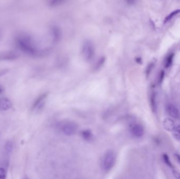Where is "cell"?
Masks as SVG:
<instances>
[{
	"label": "cell",
	"mask_w": 180,
	"mask_h": 179,
	"mask_svg": "<svg viewBox=\"0 0 180 179\" xmlns=\"http://www.w3.org/2000/svg\"><path fill=\"white\" fill-rule=\"evenodd\" d=\"M16 44L22 52L33 56H42L47 53L48 50H39L33 39L29 35L21 34L16 38Z\"/></svg>",
	"instance_id": "obj_1"
},
{
	"label": "cell",
	"mask_w": 180,
	"mask_h": 179,
	"mask_svg": "<svg viewBox=\"0 0 180 179\" xmlns=\"http://www.w3.org/2000/svg\"><path fill=\"white\" fill-rule=\"evenodd\" d=\"M81 53L83 59L87 62L91 61L95 56V47L93 42L85 39L82 43Z\"/></svg>",
	"instance_id": "obj_2"
},
{
	"label": "cell",
	"mask_w": 180,
	"mask_h": 179,
	"mask_svg": "<svg viewBox=\"0 0 180 179\" xmlns=\"http://www.w3.org/2000/svg\"><path fill=\"white\" fill-rule=\"evenodd\" d=\"M116 161V155L114 151L109 150L105 152L103 156L101 167L103 170L107 172L114 167Z\"/></svg>",
	"instance_id": "obj_3"
},
{
	"label": "cell",
	"mask_w": 180,
	"mask_h": 179,
	"mask_svg": "<svg viewBox=\"0 0 180 179\" xmlns=\"http://www.w3.org/2000/svg\"><path fill=\"white\" fill-rule=\"evenodd\" d=\"M60 128L61 132L66 136H73L78 130V126L72 121H64L61 123Z\"/></svg>",
	"instance_id": "obj_4"
},
{
	"label": "cell",
	"mask_w": 180,
	"mask_h": 179,
	"mask_svg": "<svg viewBox=\"0 0 180 179\" xmlns=\"http://www.w3.org/2000/svg\"><path fill=\"white\" fill-rule=\"evenodd\" d=\"M48 94L47 93H43L39 96L36 100L34 101L32 105V109L33 110H40L43 108L46 102V100L47 99Z\"/></svg>",
	"instance_id": "obj_5"
},
{
	"label": "cell",
	"mask_w": 180,
	"mask_h": 179,
	"mask_svg": "<svg viewBox=\"0 0 180 179\" xmlns=\"http://www.w3.org/2000/svg\"><path fill=\"white\" fill-rule=\"evenodd\" d=\"M130 132L135 138H141L144 134V129L141 124L139 123H132L130 126Z\"/></svg>",
	"instance_id": "obj_6"
},
{
	"label": "cell",
	"mask_w": 180,
	"mask_h": 179,
	"mask_svg": "<svg viewBox=\"0 0 180 179\" xmlns=\"http://www.w3.org/2000/svg\"><path fill=\"white\" fill-rule=\"evenodd\" d=\"M19 55L13 51L0 52V61H13L18 59Z\"/></svg>",
	"instance_id": "obj_7"
},
{
	"label": "cell",
	"mask_w": 180,
	"mask_h": 179,
	"mask_svg": "<svg viewBox=\"0 0 180 179\" xmlns=\"http://www.w3.org/2000/svg\"><path fill=\"white\" fill-rule=\"evenodd\" d=\"M166 111L168 114L172 118L178 119L180 116V113L178 108L172 104H168L166 106Z\"/></svg>",
	"instance_id": "obj_8"
},
{
	"label": "cell",
	"mask_w": 180,
	"mask_h": 179,
	"mask_svg": "<svg viewBox=\"0 0 180 179\" xmlns=\"http://www.w3.org/2000/svg\"><path fill=\"white\" fill-rule=\"evenodd\" d=\"M163 126L164 129L168 132H172L176 128L173 120L170 118H166L163 121Z\"/></svg>",
	"instance_id": "obj_9"
},
{
	"label": "cell",
	"mask_w": 180,
	"mask_h": 179,
	"mask_svg": "<svg viewBox=\"0 0 180 179\" xmlns=\"http://www.w3.org/2000/svg\"><path fill=\"white\" fill-rule=\"evenodd\" d=\"M12 107L11 101L7 98H2L0 99V110L6 111Z\"/></svg>",
	"instance_id": "obj_10"
},
{
	"label": "cell",
	"mask_w": 180,
	"mask_h": 179,
	"mask_svg": "<svg viewBox=\"0 0 180 179\" xmlns=\"http://www.w3.org/2000/svg\"><path fill=\"white\" fill-rule=\"evenodd\" d=\"M51 34L54 42H57L59 41L61 37V32L59 28L56 26H53L51 30Z\"/></svg>",
	"instance_id": "obj_11"
},
{
	"label": "cell",
	"mask_w": 180,
	"mask_h": 179,
	"mask_svg": "<svg viewBox=\"0 0 180 179\" xmlns=\"http://www.w3.org/2000/svg\"><path fill=\"white\" fill-rule=\"evenodd\" d=\"M150 101L151 108L153 112H155L156 110V98H155V94L154 91H152L151 94L150 98Z\"/></svg>",
	"instance_id": "obj_12"
},
{
	"label": "cell",
	"mask_w": 180,
	"mask_h": 179,
	"mask_svg": "<svg viewBox=\"0 0 180 179\" xmlns=\"http://www.w3.org/2000/svg\"><path fill=\"white\" fill-rule=\"evenodd\" d=\"M81 136L85 140H91L93 138V134L90 130H84L82 132Z\"/></svg>",
	"instance_id": "obj_13"
},
{
	"label": "cell",
	"mask_w": 180,
	"mask_h": 179,
	"mask_svg": "<svg viewBox=\"0 0 180 179\" xmlns=\"http://www.w3.org/2000/svg\"><path fill=\"white\" fill-rule=\"evenodd\" d=\"M174 56V54L173 53H171L167 56L166 59L165 60V64H164V66L165 68H169L171 66V65L173 63Z\"/></svg>",
	"instance_id": "obj_14"
},
{
	"label": "cell",
	"mask_w": 180,
	"mask_h": 179,
	"mask_svg": "<svg viewBox=\"0 0 180 179\" xmlns=\"http://www.w3.org/2000/svg\"><path fill=\"white\" fill-rule=\"evenodd\" d=\"M179 13H180V9H176V10H175V11H174L173 12H171V13L169 15H168V16L165 18V19H164V24H165V23H167V22H168L169 21H170V20H172V18H173L174 16Z\"/></svg>",
	"instance_id": "obj_15"
},
{
	"label": "cell",
	"mask_w": 180,
	"mask_h": 179,
	"mask_svg": "<svg viewBox=\"0 0 180 179\" xmlns=\"http://www.w3.org/2000/svg\"><path fill=\"white\" fill-rule=\"evenodd\" d=\"M162 158H163V160L164 161V163H165L167 166L169 167L170 168H171L172 170H173L174 167L173 164L172 163L171 161H170V159L169 158V156H168V154H165V153L163 154Z\"/></svg>",
	"instance_id": "obj_16"
},
{
	"label": "cell",
	"mask_w": 180,
	"mask_h": 179,
	"mask_svg": "<svg viewBox=\"0 0 180 179\" xmlns=\"http://www.w3.org/2000/svg\"><path fill=\"white\" fill-rule=\"evenodd\" d=\"M105 61V58L104 57H102L101 58H100L98 62L96 64V66L94 67V69L96 70H98L100 68H101L102 67L103 64H104Z\"/></svg>",
	"instance_id": "obj_17"
},
{
	"label": "cell",
	"mask_w": 180,
	"mask_h": 179,
	"mask_svg": "<svg viewBox=\"0 0 180 179\" xmlns=\"http://www.w3.org/2000/svg\"><path fill=\"white\" fill-rule=\"evenodd\" d=\"M172 134L175 138L180 140V125L174 128L172 132Z\"/></svg>",
	"instance_id": "obj_18"
},
{
	"label": "cell",
	"mask_w": 180,
	"mask_h": 179,
	"mask_svg": "<svg viewBox=\"0 0 180 179\" xmlns=\"http://www.w3.org/2000/svg\"><path fill=\"white\" fill-rule=\"evenodd\" d=\"M153 65H154V63H151L148 65V66L147 67L146 70V76H148V75H150L151 72L152 70V69L153 68Z\"/></svg>",
	"instance_id": "obj_19"
},
{
	"label": "cell",
	"mask_w": 180,
	"mask_h": 179,
	"mask_svg": "<svg viewBox=\"0 0 180 179\" xmlns=\"http://www.w3.org/2000/svg\"><path fill=\"white\" fill-rule=\"evenodd\" d=\"M6 178V171L4 169L0 168V179H5Z\"/></svg>",
	"instance_id": "obj_20"
},
{
	"label": "cell",
	"mask_w": 180,
	"mask_h": 179,
	"mask_svg": "<svg viewBox=\"0 0 180 179\" xmlns=\"http://www.w3.org/2000/svg\"><path fill=\"white\" fill-rule=\"evenodd\" d=\"M164 71H163V70H162V71L161 72V73H160V74H159V78H158V82H159V84L162 83V82H163V78H164Z\"/></svg>",
	"instance_id": "obj_21"
},
{
	"label": "cell",
	"mask_w": 180,
	"mask_h": 179,
	"mask_svg": "<svg viewBox=\"0 0 180 179\" xmlns=\"http://www.w3.org/2000/svg\"><path fill=\"white\" fill-rule=\"evenodd\" d=\"M172 173L174 177L176 178V179H180V173L178 172L176 170H172Z\"/></svg>",
	"instance_id": "obj_22"
},
{
	"label": "cell",
	"mask_w": 180,
	"mask_h": 179,
	"mask_svg": "<svg viewBox=\"0 0 180 179\" xmlns=\"http://www.w3.org/2000/svg\"><path fill=\"white\" fill-rule=\"evenodd\" d=\"M62 2H63V1H56V0H55V1H52V2H51V5L52 6H53V5L56 6V5H57L58 4H61Z\"/></svg>",
	"instance_id": "obj_23"
},
{
	"label": "cell",
	"mask_w": 180,
	"mask_h": 179,
	"mask_svg": "<svg viewBox=\"0 0 180 179\" xmlns=\"http://www.w3.org/2000/svg\"><path fill=\"white\" fill-rule=\"evenodd\" d=\"M7 148H6V150H7L8 151V152L11 151L12 150V144H10V143H7Z\"/></svg>",
	"instance_id": "obj_24"
},
{
	"label": "cell",
	"mask_w": 180,
	"mask_h": 179,
	"mask_svg": "<svg viewBox=\"0 0 180 179\" xmlns=\"http://www.w3.org/2000/svg\"><path fill=\"white\" fill-rule=\"evenodd\" d=\"M174 158H176V161H178L179 163H180V154H178V153H176L174 154Z\"/></svg>",
	"instance_id": "obj_25"
},
{
	"label": "cell",
	"mask_w": 180,
	"mask_h": 179,
	"mask_svg": "<svg viewBox=\"0 0 180 179\" xmlns=\"http://www.w3.org/2000/svg\"><path fill=\"white\" fill-rule=\"evenodd\" d=\"M3 91V87L0 85V94H1V93H2Z\"/></svg>",
	"instance_id": "obj_26"
},
{
	"label": "cell",
	"mask_w": 180,
	"mask_h": 179,
	"mask_svg": "<svg viewBox=\"0 0 180 179\" xmlns=\"http://www.w3.org/2000/svg\"></svg>",
	"instance_id": "obj_27"
}]
</instances>
